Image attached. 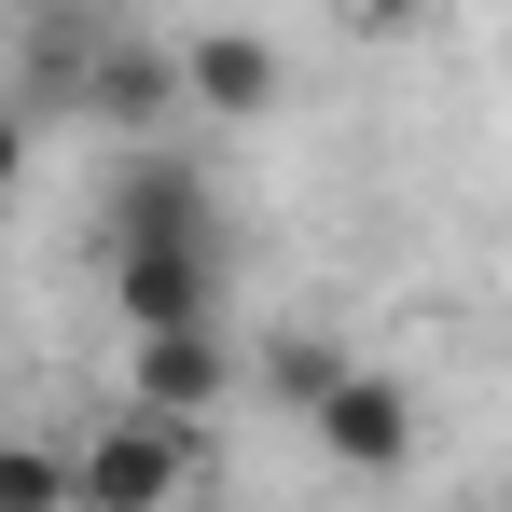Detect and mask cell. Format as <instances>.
<instances>
[{"label":"cell","mask_w":512,"mask_h":512,"mask_svg":"<svg viewBox=\"0 0 512 512\" xmlns=\"http://www.w3.org/2000/svg\"><path fill=\"white\" fill-rule=\"evenodd\" d=\"M167 97H194L180 56H153V42H97V70H84V111H97V125H153Z\"/></svg>","instance_id":"7"},{"label":"cell","mask_w":512,"mask_h":512,"mask_svg":"<svg viewBox=\"0 0 512 512\" xmlns=\"http://www.w3.org/2000/svg\"><path fill=\"white\" fill-rule=\"evenodd\" d=\"M346 14H360V28H374V42H402V28H429V14H443V0H346Z\"/></svg>","instance_id":"10"},{"label":"cell","mask_w":512,"mask_h":512,"mask_svg":"<svg viewBox=\"0 0 512 512\" xmlns=\"http://www.w3.org/2000/svg\"><path fill=\"white\" fill-rule=\"evenodd\" d=\"M180 485H194V429L180 416H125L84 443V512H180Z\"/></svg>","instance_id":"2"},{"label":"cell","mask_w":512,"mask_h":512,"mask_svg":"<svg viewBox=\"0 0 512 512\" xmlns=\"http://www.w3.org/2000/svg\"><path fill=\"white\" fill-rule=\"evenodd\" d=\"M180 84L208 97V111H277L291 70H277V42H263V28H208V42L180 56Z\"/></svg>","instance_id":"6"},{"label":"cell","mask_w":512,"mask_h":512,"mask_svg":"<svg viewBox=\"0 0 512 512\" xmlns=\"http://www.w3.org/2000/svg\"><path fill=\"white\" fill-rule=\"evenodd\" d=\"M305 429L333 443V471H402V457H416V388L374 374V360H346V388H333Z\"/></svg>","instance_id":"3"},{"label":"cell","mask_w":512,"mask_h":512,"mask_svg":"<svg viewBox=\"0 0 512 512\" xmlns=\"http://www.w3.org/2000/svg\"><path fill=\"white\" fill-rule=\"evenodd\" d=\"M222 291H236V263L222 236H167V250H111V319L153 346V333H222Z\"/></svg>","instance_id":"1"},{"label":"cell","mask_w":512,"mask_h":512,"mask_svg":"<svg viewBox=\"0 0 512 512\" xmlns=\"http://www.w3.org/2000/svg\"><path fill=\"white\" fill-rule=\"evenodd\" d=\"M263 388L319 416V402H333V388H346V346H319V333H277V346H263Z\"/></svg>","instance_id":"9"},{"label":"cell","mask_w":512,"mask_h":512,"mask_svg":"<svg viewBox=\"0 0 512 512\" xmlns=\"http://www.w3.org/2000/svg\"><path fill=\"white\" fill-rule=\"evenodd\" d=\"M222 388H236L222 333H153L139 360H125V402H139V416H180V429H208V416H222Z\"/></svg>","instance_id":"5"},{"label":"cell","mask_w":512,"mask_h":512,"mask_svg":"<svg viewBox=\"0 0 512 512\" xmlns=\"http://www.w3.org/2000/svg\"><path fill=\"white\" fill-rule=\"evenodd\" d=\"M0 512H84V457L14 443V457H0Z\"/></svg>","instance_id":"8"},{"label":"cell","mask_w":512,"mask_h":512,"mask_svg":"<svg viewBox=\"0 0 512 512\" xmlns=\"http://www.w3.org/2000/svg\"><path fill=\"white\" fill-rule=\"evenodd\" d=\"M167 236H222L180 153H125L111 167V250H167Z\"/></svg>","instance_id":"4"}]
</instances>
